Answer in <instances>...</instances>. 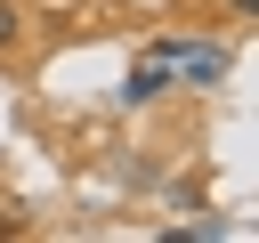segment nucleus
Listing matches in <instances>:
<instances>
[{"mask_svg":"<svg viewBox=\"0 0 259 243\" xmlns=\"http://www.w3.org/2000/svg\"><path fill=\"white\" fill-rule=\"evenodd\" d=\"M170 49H178V40H154V49L130 65V81H121V105H154V97L170 89Z\"/></svg>","mask_w":259,"mask_h":243,"instance_id":"obj_1","label":"nucleus"},{"mask_svg":"<svg viewBox=\"0 0 259 243\" xmlns=\"http://www.w3.org/2000/svg\"><path fill=\"white\" fill-rule=\"evenodd\" d=\"M170 73H178L186 89H210V81L227 73V49H219V40H178V49H170Z\"/></svg>","mask_w":259,"mask_h":243,"instance_id":"obj_2","label":"nucleus"},{"mask_svg":"<svg viewBox=\"0 0 259 243\" xmlns=\"http://www.w3.org/2000/svg\"><path fill=\"white\" fill-rule=\"evenodd\" d=\"M16 32H24V16H16V8L0 0V49H16Z\"/></svg>","mask_w":259,"mask_h":243,"instance_id":"obj_3","label":"nucleus"},{"mask_svg":"<svg viewBox=\"0 0 259 243\" xmlns=\"http://www.w3.org/2000/svg\"><path fill=\"white\" fill-rule=\"evenodd\" d=\"M227 16H259V0H227Z\"/></svg>","mask_w":259,"mask_h":243,"instance_id":"obj_4","label":"nucleus"}]
</instances>
